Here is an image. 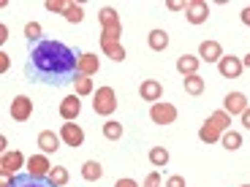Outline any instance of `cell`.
Returning <instances> with one entry per match:
<instances>
[{"label": "cell", "instance_id": "8d00e7d4", "mask_svg": "<svg viewBox=\"0 0 250 187\" xmlns=\"http://www.w3.org/2000/svg\"><path fill=\"white\" fill-rule=\"evenodd\" d=\"M114 187H139V185L133 179H117V182H114Z\"/></svg>", "mask_w": 250, "mask_h": 187}, {"label": "cell", "instance_id": "30bf717a", "mask_svg": "<svg viewBox=\"0 0 250 187\" xmlns=\"http://www.w3.org/2000/svg\"><path fill=\"white\" fill-rule=\"evenodd\" d=\"M245 109H248V98H245L242 93H229L223 98V112L226 114H231V117H234V114H239V117H242Z\"/></svg>", "mask_w": 250, "mask_h": 187}, {"label": "cell", "instance_id": "e575fe53", "mask_svg": "<svg viewBox=\"0 0 250 187\" xmlns=\"http://www.w3.org/2000/svg\"><path fill=\"white\" fill-rule=\"evenodd\" d=\"M166 187H185V176H180V174L169 176V179H166Z\"/></svg>", "mask_w": 250, "mask_h": 187}, {"label": "cell", "instance_id": "74e56055", "mask_svg": "<svg viewBox=\"0 0 250 187\" xmlns=\"http://www.w3.org/2000/svg\"><path fill=\"white\" fill-rule=\"evenodd\" d=\"M242 125H245V128H248V131H250V106H248V109H245V112H242Z\"/></svg>", "mask_w": 250, "mask_h": 187}, {"label": "cell", "instance_id": "cb8c5ba5", "mask_svg": "<svg viewBox=\"0 0 250 187\" xmlns=\"http://www.w3.org/2000/svg\"><path fill=\"white\" fill-rule=\"evenodd\" d=\"M104 136H106L109 141H120V138H123V125H120L117 119H106V122H104Z\"/></svg>", "mask_w": 250, "mask_h": 187}, {"label": "cell", "instance_id": "2e32d148", "mask_svg": "<svg viewBox=\"0 0 250 187\" xmlns=\"http://www.w3.org/2000/svg\"><path fill=\"white\" fill-rule=\"evenodd\" d=\"M60 136H55L52 131H41L38 133V147H41V155H52V152L60 150Z\"/></svg>", "mask_w": 250, "mask_h": 187}, {"label": "cell", "instance_id": "836d02e7", "mask_svg": "<svg viewBox=\"0 0 250 187\" xmlns=\"http://www.w3.org/2000/svg\"><path fill=\"white\" fill-rule=\"evenodd\" d=\"M65 8H68V3H60V0H49V3H46V11H62L65 14Z\"/></svg>", "mask_w": 250, "mask_h": 187}, {"label": "cell", "instance_id": "f1b7e54d", "mask_svg": "<svg viewBox=\"0 0 250 187\" xmlns=\"http://www.w3.org/2000/svg\"><path fill=\"white\" fill-rule=\"evenodd\" d=\"M25 38L30 41V44L44 41V38H41V25H38V22H27V25H25Z\"/></svg>", "mask_w": 250, "mask_h": 187}, {"label": "cell", "instance_id": "d6986e66", "mask_svg": "<svg viewBox=\"0 0 250 187\" xmlns=\"http://www.w3.org/2000/svg\"><path fill=\"white\" fill-rule=\"evenodd\" d=\"M101 176H104V166H101L98 160H87V163H82V179H87V182H98Z\"/></svg>", "mask_w": 250, "mask_h": 187}, {"label": "cell", "instance_id": "44dd1931", "mask_svg": "<svg viewBox=\"0 0 250 187\" xmlns=\"http://www.w3.org/2000/svg\"><path fill=\"white\" fill-rule=\"evenodd\" d=\"M120 36H123V25H109L101 30V46L104 44H120Z\"/></svg>", "mask_w": 250, "mask_h": 187}, {"label": "cell", "instance_id": "484cf974", "mask_svg": "<svg viewBox=\"0 0 250 187\" xmlns=\"http://www.w3.org/2000/svg\"><path fill=\"white\" fill-rule=\"evenodd\" d=\"M220 144H223L226 150H239V147H242V136H239L237 131H226L223 136H220Z\"/></svg>", "mask_w": 250, "mask_h": 187}, {"label": "cell", "instance_id": "ffe728a7", "mask_svg": "<svg viewBox=\"0 0 250 187\" xmlns=\"http://www.w3.org/2000/svg\"><path fill=\"white\" fill-rule=\"evenodd\" d=\"M220 136H223V133H220L215 125H209V122H204V125L199 128V138H201L204 144H218Z\"/></svg>", "mask_w": 250, "mask_h": 187}, {"label": "cell", "instance_id": "60d3db41", "mask_svg": "<svg viewBox=\"0 0 250 187\" xmlns=\"http://www.w3.org/2000/svg\"><path fill=\"white\" fill-rule=\"evenodd\" d=\"M242 22H245V25L250 27V6H248V8H245V11H242Z\"/></svg>", "mask_w": 250, "mask_h": 187}, {"label": "cell", "instance_id": "3957f363", "mask_svg": "<svg viewBox=\"0 0 250 187\" xmlns=\"http://www.w3.org/2000/svg\"><path fill=\"white\" fill-rule=\"evenodd\" d=\"M3 187H57L55 182H49L44 176H33V174H22V176H11L8 179L6 174H3Z\"/></svg>", "mask_w": 250, "mask_h": 187}, {"label": "cell", "instance_id": "f546056e", "mask_svg": "<svg viewBox=\"0 0 250 187\" xmlns=\"http://www.w3.org/2000/svg\"><path fill=\"white\" fill-rule=\"evenodd\" d=\"M150 163L152 166H166V163H169V152L163 150V147H152L150 150Z\"/></svg>", "mask_w": 250, "mask_h": 187}, {"label": "cell", "instance_id": "b9f144b4", "mask_svg": "<svg viewBox=\"0 0 250 187\" xmlns=\"http://www.w3.org/2000/svg\"><path fill=\"white\" fill-rule=\"evenodd\" d=\"M242 65H245V68H250V55H245V60H242Z\"/></svg>", "mask_w": 250, "mask_h": 187}, {"label": "cell", "instance_id": "e0dca14e", "mask_svg": "<svg viewBox=\"0 0 250 187\" xmlns=\"http://www.w3.org/2000/svg\"><path fill=\"white\" fill-rule=\"evenodd\" d=\"M199 57H193V55H182V57H177V71H180L182 76H193L196 71H199Z\"/></svg>", "mask_w": 250, "mask_h": 187}, {"label": "cell", "instance_id": "7a4b0ae2", "mask_svg": "<svg viewBox=\"0 0 250 187\" xmlns=\"http://www.w3.org/2000/svg\"><path fill=\"white\" fill-rule=\"evenodd\" d=\"M93 109H95V114H101V117H112L114 109H117V95H114V90L112 87H98L95 100H93Z\"/></svg>", "mask_w": 250, "mask_h": 187}, {"label": "cell", "instance_id": "f35d334b", "mask_svg": "<svg viewBox=\"0 0 250 187\" xmlns=\"http://www.w3.org/2000/svg\"><path fill=\"white\" fill-rule=\"evenodd\" d=\"M6 38H8V27L0 25V44H6Z\"/></svg>", "mask_w": 250, "mask_h": 187}, {"label": "cell", "instance_id": "4fadbf2b", "mask_svg": "<svg viewBox=\"0 0 250 187\" xmlns=\"http://www.w3.org/2000/svg\"><path fill=\"white\" fill-rule=\"evenodd\" d=\"M49 171H52V166H49V160H46V155H30L27 157V174H33V176H49Z\"/></svg>", "mask_w": 250, "mask_h": 187}, {"label": "cell", "instance_id": "7c38bea8", "mask_svg": "<svg viewBox=\"0 0 250 187\" xmlns=\"http://www.w3.org/2000/svg\"><path fill=\"white\" fill-rule=\"evenodd\" d=\"M101 71V62H98V55H93V52H84V55H79V62H76V74L82 76H93Z\"/></svg>", "mask_w": 250, "mask_h": 187}, {"label": "cell", "instance_id": "6da1fadb", "mask_svg": "<svg viewBox=\"0 0 250 187\" xmlns=\"http://www.w3.org/2000/svg\"><path fill=\"white\" fill-rule=\"evenodd\" d=\"M76 62H79V57L71 46L44 38V41L33 44L30 55H27V76H30V81L60 87L65 81H74Z\"/></svg>", "mask_w": 250, "mask_h": 187}, {"label": "cell", "instance_id": "ac0fdd59", "mask_svg": "<svg viewBox=\"0 0 250 187\" xmlns=\"http://www.w3.org/2000/svg\"><path fill=\"white\" fill-rule=\"evenodd\" d=\"M147 44H150V49L163 52L166 46H169V33L161 30V27H155V30H150V36H147Z\"/></svg>", "mask_w": 250, "mask_h": 187}, {"label": "cell", "instance_id": "5b68a950", "mask_svg": "<svg viewBox=\"0 0 250 187\" xmlns=\"http://www.w3.org/2000/svg\"><path fill=\"white\" fill-rule=\"evenodd\" d=\"M30 117H33V100L27 98V95H17V98L11 100V119L27 122Z\"/></svg>", "mask_w": 250, "mask_h": 187}, {"label": "cell", "instance_id": "5bb4252c", "mask_svg": "<svg viewBox=\"0 0 250 187\" xmlns=\"http://www.w3.org/2000/svg\"><path fill=\"white\" fill-rule=\"evenodd\" d=\"M22 163H25V157H22V152H3V160H0V171L3 174H17L19 168H22Z\"/></svg>", "mask_w": 250, "mask_h": 187}, {"label": "cell", "instance_id": "7bdbcfd3", "mask_svg": "<svg viewBox=\"0 0 250 187\" xmlns=\"http://www.w3.org/2000/svg\"><path fill=\"white\" fill-rule=\"evenodd\" d=\"M239 187H250V185H239Z\"/></svg>", "mask_w": 250, "mask_h": 187}, {"label": "cell", "instance_id": "d4e9b609", "mask_svg": "<svg viewBox=\"0 0 250 187\" xmlns=\"http://www.w3.org/2000/svg\"><path fill=\"white\" fill-rule=\"evenodd\" d=\"M185 93L188 95H201V93H204V79H201L199 74L185 76Z\"/></svg>", "mask_w": 250, "mask_h": 187}, {"label": "cell", "instance_id": "4316f807", "mask_svg": "<svg viewBox=\"0 0 250 187\" xmlns=\"http://www.w3.org/2000/svg\"><path fill=\"white\" fill-rule=\"evenodd\" d=\"M101 49H104V55H106V57H112L114 62H123V60H125V49H123V44H104Z\"/></svg>", "mask_w": 250, "mask_h": 187}, {"label": "cell", "instance_id": "d590c367", "mask_svg": "<svg viewBox=\"0 0 250 187\" xmlns=\"http://www.w3.org/2000/svg\"><path fill=\"white\" fill-rule=\"evenodd\" d=\"M166 6H169V11H185V3H177V0H169Z\"/></svg>", "mask_w": 250, "mask_h": 187}, {"label": "cell", "instance_id": "277c9868", "mask_svg": "<svg viewBox=\"0 0 250 187\" xmlns=\"http://www.w3.org/2000/svg\"><path fill=\"white\" fill-rule=\"evenodd\" d=\"M150 119L155 125L177 122V106H171V103H166V100H158V103H152V109H150Z\"/></svg>", "mask_w": 250, "mask_h": 187}, {"label": "cell", "instance_id": "8992f818", "mask_svg": "<svg viewBox=\"0 0 250 187\" xmlns=\"http://www.w3.org/2000/svg\"><path fill=\"white\" fill-rule=\"evenodd\" d=\"M60 138H62V144H68V147H82L84 144V131H82L76 122H62V128H60Z\"/></svg>", "mask_w": 250, "mask_h": 187}, {"label": "cell", "instance_id": "9c48e42d", "mask_svg": "<svg viewBox=\"0 0 250 187\" xmlns=\"http://www.w3.org/2000/svg\"><path fill=\"white\" fill-rule=\"evenodd\" d=\"M79 112H82V100H79L76 93L60 100V117L65 119V122H74V119L79 117Z\"/></svg>", "mask_w": 250, "mask_h": 187}, {"label": "cell", "instance_id": "7402d4cb", "mask_svg": "<svg viewBox=\"0 0 250 187\" xmlns=\"http://www.w3.org/2000/svg\"><path fill=\"white\" fill-rule=\"evenodd\" d=\"M207 122H209V125H215V128H218L220 133H226V131H231V128H229V125H231V114H226L223 109H220V112H215L212 117L207 119Z\"/></svg>", "mask_w": 250, "mask_h": 187}, {"label": "cell", "instance_id": "4dcf8cb0", "mask_svg": "<svg viewBox=\"0 0 250 187\" xmlns=\"http://www.w3.org/2000/svg\"><path fill=\"white\" fill-rule=\"evenodd\" d=\"M101 25H104V27H109V25H120V17H117V11H114L112 6L101 8Z\"/></svg>", "mask_w": 250, "mask_h": 187}, {"label": "cell", "instance_id": "ba28073f", "mask_svg": "<svg viewBox=\"0 0 250 187\" xmlns=\"http://www.w3.org/2000/svg\"><path fill=\"white\" fill-rule=\"evenodd\" d=\"M242 60L239 57H234V55H223L220 57V62H218V71H220V76H229V79H237L239 74H242Z\"/></svg>", "mask_w": 250, "mask_h": 187}, {"label": "cell", "instance_id": "603a6c76", "mask_svg": "<svg viewBox=\"0 0 250 187\" xmlns=\"http://www.w3.org/2000/svg\"><path fill=\"white\" fill-rule=\"evenodd\" d=\"M74 90H76V95H90V93H95L93 90V79L90 76H82V74H76L74 76Z\"/></svg>", "mask_w": 250, "mask_h": 187}, {"label": "cell", "instance_id": "83f0119b", "mask_svg": "<svg viewBox=\"0 0 250 187\" xmlns=\"http://www.w3.org/2000/svg\"><path fill=\"white\" fill-rule=\"evenodd\" d=\"M49 182H55L57 187H62L65 182H68V171L62 168V166H52V171H49V176H46Z\"/></svg>", "mask_w": 250, "mask_h": 187}, {"label": "cell", "instance_id": "1f68e13d", "mask_svg": "<svg viewBox=\"0 0 250 187\" xmlns=\"http://www.w3.org/2000/svg\"><path fill=\"white\" fill-rule=\"evenodd\" d=\"M65 19H68V22H82V19H84V8H82L79 3H68V8H65Z\"/></svg>", "mask_w": 250, "mask_h": 187}, {"label": "cell", "instance_id": "ab89813d", "mask_svg": "<svg viewBox=\"0 0 250 187\" xmlns=\"http://www.w3.org/2000/svg\"><path fill=\"white\" fill-rule=\"evenodd\" d=\"M0 71H8V55H0Z\"/></svg>", "mask_w": 250, "mask_h": 187}, {"label": "cell", "instance_id": "9a60e30c", "mask_svg": "<svg viewBox=\"0 0 250 187\" xmlns=\"http://www.w3.org/2000/svg\"><path fill=\"white\" fill-rule=\"evenodd\" d=\"M220 57H223V49H220L218 41H201L199 60H204V62H220Z\"/></svg>", "mask_w": 250, "mask_h": 187}, {"label": "cell", "instance_id": "8fae6325", "mask_svg": "<svg viewBox=\"0 0 250 187\" xmlns=\"http://www.w3.org/2000/svg\"><path fill=\"white\" fill-rule=\"evenodd\" d=\"M139 95H142V100H150V103H158V100L163 98V87L158 79H144L142 87H139Z\"/></svg>", "mask_w": 250, "mask_h": 187}, {"label": "cell", "instance_id": "52a82bcc", "mask_svg": "<svg viewBox=\"0 0 250 187\" xmlns=\"http://www.w3.org/2000/svg\"><path fill=\"white\" fill-rule=\"evenodd\" d=\"M207 17H209V6H207L204 0H193V3L185 6V19L190 25H204Z\"/></svg>", "mask_w": 250, "mask_h": 187}, {"label": "cell", "instance_id": "d6a6232c", "mask_svg": "<svg viewBox=\"0 0 250 187\" xmlns=\"http://www.w3.org/2000/svg\"><path fill=\"white\" fill-rule=\"evenodd\" d=\"M144 187H161V174H158V171L147 174V179H144Z\"/></svg>", "mask_w": 250, "mask_h": 187}]
</instances>
